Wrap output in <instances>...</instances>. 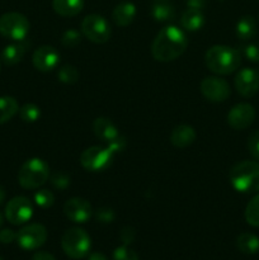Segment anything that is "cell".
Wrapping results in <instances>:
<instances>
[{
    "mask_svg": "<svg viewBox=\"0 0 259 260\" xmlns=\"http://www.w3.org/2000/svg\"><path fill=\"white\" fill-rule=\"evenodd\" d=\"M187 47L188 38L184 30L177 25H167L155 36L151 45V55L156 61L169 62L182 56Z\"/></svg>",
    "mask_w": 259,
    "mask_h": 260,
    "instance_id": "1",
    "label": "cell"
},
{
    "mask_svg": "<svg viewBox=\"0 0 259 260\" xmlns=\"http://www.w3.org/2000/svg\"><path fill=\"white\" fill-rule=\"evenodd\" d=\"M205 63L210 71L217 75H230L239 69L241 53L236 48L225 45H215L205 53Z\"/></svg>",
    "mask_w": 259,
    "mask_h": 260,
    "instance_id": "2",
    "label": "cell"
},
{
    "mask_svg": "<svg viewBox=\"0 0 259 260\" xmlns=\"http://www.w3.org/2000/svg\"><path fill=\"white\" fill-rule=\"evenodd\" d=\"M230 184L239 193L253 194L259 192V161L245 160L234 165L229 173Z\"/></svg>",
    "mask_w": 259,
    "mask_h": 260,
    "instance_id": "3",
    "label": "cell"
},
{
    "mask_svg": "<svg viewBox=\"0 0 259 260\" xmlns=\"http://www.w3.org/2000/svg\"><path fill=\"white\" fill-rule=\"evenodd\" d=\"M50 179V167L40 157L25 160L18 172V183L24 189H38Z\"/></svg>",
    "mask_w": 259,
    "mask_h": 260,
    "instance_id": "4",
    "label": "cell"
},
{
    "mask_svg": "<svg viewBox=\"0 0 259 260\" xmlns=\"http://www.w3.org/2000/svg\"><path fill=\"white\" fill-rule=\"evenodd\" d=\"M62 250L69 258L83 259L89 255L91 248L90 236L80 228H71L63 233L61 239Z\"/></svg>",
    "mask_w": 259,
    "mask_h": 260,
    "instance_id": "5",
    "label": "cell"
},
{
    "mask_svg": "<svg viewBox=\"0 0 259 260\" xmlns=\"http://www.w3.org/2000/svg\"><path fill=\"white\" fill-rule=\"evenodd\" d=\"M29 20L17 12L5 13L0 17V35L12 41H23L29 33Z\"/></svg>",
    "mask_w": 259,
    "mask_h": 260,
    "instance_id": "6",
    "label": "cell"
},
{
    "mask_svg": "<svg viewBox=\"0 0 259 260\" xmlns=\"http://www.w3.org/2000/svg\"><path fill=\"white\" fill-rule=\"evenodd\" d=\"M114 159V154L103 146H90L80 155V164L88 172H103L108 169Z\"/></svg>",
    "mask_w": 259,
    "mask_h": 260,
    "instance_id": "7",
    "label": "cell"
},
{
    "mask_svg": "<svg viewBox=\"0 0 259 260\" xmlns=\"http://www.w3.org/2000/svg\"><path fill=\"white\" fill-rule=\"evenodd\" d=\"M81 33L90 42L106 43L111 38V25L104 17L99 14H89L81 22Z\"/></svg>",
    "mask_w": 259,
    "mask_h": 260,
    "instance_id": "8",
    "label": "cell"
},
{
    "mask_svg": "<svg viewBox=\"0 0 259 260\" xmlns=\"http://www.w3.org/2000/svg\"><path fill=\"white\" fill-rule=\"evenodd\" d=\"M33 216V205L24 196L12 198L5 206V217L12 225L19 226L28 222Z\"/></svg>",
    "mask_w": 259,
    "mask_h": 260,
    "instance_id": "9",
    "label": "cell"
},
{
    "mask_svg": "<svg viewBox=\"0 0 259 260\" xmlns=\"http://www.w3.org/2000/svg\"><path fill=\"white\" fill-rule=\"evenodd\" d=\"M47 240V230L41 223H29L17 233V243L24 250H36Z\"/></svg>",
    "mask_w": 259,
    "mask_h": 260,
    "instance_id": "10",
    "label": "cell"
},
{
    "mask_svg": "<svg viewBox=\"0 0 259 260\" xmlns=\"http://www.w3.org/2000/svg\"><path fill=\"white\" fill-rule=\"evenodd\" d=\"M201 93L207 101L221 103L229 99L231 94L230 85L225 79L218 76H207L201 81Z\"/></svg>",
    "mask_w": 259,
    "mask_h": 260,
    "instance_id": "11",
    "label": "cell"
},
{
    "mask_svg": "<svg viewBox=\"0 0 259 260\" xmlns=\"http://www.w3.org/2000/svg\"><path fill=\"white\" fill-rule=\"evenodd\" d=\"M255 109L249 103H239L228 113V123L236 131H243L250 127L255 119Z\"/></svg>",
    "mask_w": 259,
    "mask_h": 260,
    "instance_id": "12",
    "label": "cell"
},
{
    "mask_svg": "<svg viewBox=\"0 0 259 260\" xmlns=\"http://www.w3.org/2000/svg\"><path fill=\"white\" fill-rule=\"evenodd\" d=\"M235 89L244 98H251L259 90V73L251 68H244L235 76Z\"/></svg>",
    "mask_w": 259,
    "mask_h": 260,
    "instance_id": "13",
    "label": "cell"
},
{
    "mask_svg": "<svg viewBox=\"0 0 259 260\" xmlns=\"http://www.w3.org/2000/svg\"><path fill=\"white\" fill-rule=\"evenodd\" d=\"M60 62V53L53 46H40L33 52L32 63L41 73H48L57 68Z\"/></svg>",
    "mask_w": 259,
    "mask_h": 260,
    "instance_id": "14",
    "label": "cell"
},
{
    "mask_svg": "<svg viewBox=\"0 0 259 260\" xmlns=\"http://www.w3.org/2000/svg\"><path fill=\"white\" fill-rule=\"evenodd\" d=\"M63 213L71 222L85 223L93 215V208L84 198L73 197L63 205Z\"/></svg>",
    "mask_w": 259,
    "mask_h": 260,
    "instance_id": "15",
    "label": "cell"
},
{
    "mask_svg": "<svg viewBox=\"0 0 259 260\" xmlns=\"http://www.w3.org/2000/svg\"><path fill=\"white\" fill-rule=\"evenodd\" d=\"M93 131L94 134H95V136L98 137L102 142H104V144L107 145H108L109 142L114 141L117 137L121 136L116 124H114L109 118H106V117H98V118L94 121Z\"/></svg>",
    "mask_w": 259,
    "mask_h": 260,
    "instance_id": "16",
    "label": "cell"
},
{
    "mask_svg": "<svg viewBox=\"0 0 259 260\" xmlns=\"http://www.w3.org/2000/svg\"><path fill=\"white\" fill-rule=\"evenodd\" d=\"M195 128L188 124H179V126L174 127V129L170 134V144L178 149H185V147L190 146L193 142L196 141Z\"/></svg>",
    "mask_w": 259,
    "mask_h": 260,
    "instance_id": "17",
    "label": "cell"
},
{
    "mask_svg": "<svg viewBox=\"0 0 259 260\" xmlns=\"http://www.w3.org/2000/svg\"><path fill=\"white\" fill-rule=\"evenodd\" d=\"M28 47H29V43L25 42L24 40L14 41V43L5 46L4 50L2 51V61L8 66L17 65L23 60Z\"/></svg>",
    "mask_w": 259,
    "mask_h": 260,
    "instance_id": "18",
    "label": "cell"
},
{
    "mask_svg": "<svg viewBox=\"0 0 259 260\" xmlns=\"http://www.w3.org/2000/svg\"><path fill=\"white\" fill-rule=\"evenodd\" d=\"M136 7L131 2H122L114 7L112 12V19L119 27H127L134 22L136 17Z\"/></svg>",
    "mask_w": 259,
    "mask_h": 260,
    "instance_id": "19",
    "label": "cell"
},
{
    "mask_svg": "<svg viewBox=\"0 0 259 260\" xmlns=\"http://www.w3.org/2000/svg\"><path fill=\"white\" fill-rule=\"evenodd\" d=\"M205 24V15L202 9H196V8H188L183 12L180 17V25L184 30L188 32H197Z\"/></svg>",
    "mask_w": 259,
    "mask_h": 260,
    "instance_id": "20",
    "label": "cell"
},
{
    "mask_svg": "<svg viewBox=\"0 0 259 260\" xmlns=\"http://www.w3.org/2000/svg\"><path fill=\"white\" fill-rule=\"evenodd\" d=\"M235 32L239 40L241 41L253 40V38L256 36V32H258L256 20L254 19L253 15H243V17L238 20V23H236Z\"/></svg>",
    "mask_w": 259,
    "mask_h": 260,
    "instance_id": "21",
    "label": "cell"
},
{
    "mask_svg": "<svg viewBox=\"0 0 259 260\" xmlns=\"http://www.w3.org/2000/svg\"><path fill=\"white\" fill-rule=\"evenodd\" d=\"M52 8L61 17H75L83 10L84 0H52Z\"/></svg>",
    "mask_w": 259,
    "mask_h": 260,
    "instance_id": "22",
    "label": "cell"
},
{
    "mask_svg": "<svg viewBox=\"0 0 259 260\" xmlns=\"http://www.w3.org/2000/svg\"><path fill=\"white\" fill-rule=\"evenodd\" d=\"M151 15L156 22H170L175 18V8L168 0H157L152 4Z\"/></svg>",
    "mask_w": 259,
    "mask_h": 260,
    "instance_id": "23",
    "label": "cell"
},
{
    "mask_svg": "<svg viewBox=\"0 0 259 260\" xmlns=\"http://www.w3.org/2000/svg\"><path fill=\"white\" fill-rule=\"evenodd\" d=\"M236 246L246 255H253L259 251V238L251 233H243L236 239Z\"/></svg>",
    "mask_w": 259,
    "mask_h": 260,
    "instance_id": "24",
    "label": "cell"
},
{
    "mask_svg": "<svg viewBox=\"0 0 259 260\" xmlns=\"http://www.w3.org/2000/svg\"><path fill=\"white\" fill-rule=\"evenodd\" d=\"M19 112V104L13 96H0V124L10 121Z\"/></svg>",
    "mask_w": 259,
    "mask_h": 260,
    "instance_id": "25",
    "label": "cell"
},
{
    "mask_svg": "<svg viewBox=\"0 0 259 260\" xmlns=\"http://www.w3.org/2000/svg\"><path fill=\"white\" fill-rule=\"evenodd\" d=\"M245 220L253 228H259V194L254 196L246 205Z\"/></svg>",
    "mask_w": 259,
    "mask_h": 260,
    "instance_id": "26",
    "label": "cell"
},
{
    "mask_svg": "<svg viewBox=\"0 0 259 260\" xmlns=\"http://www.w3.org/2000/svg\"><path fill=\"white\" fill-rule=\"evenodd\" d=\"M79 76L80 74H79L78 69L73 65H63L57 71L58 80L63 84H69V85L75 84L79 80Z\"/></svg>",
    "mask_w": 259,
    "mask_h": 260,
    "instance_id": "27",
    "label": "cell"
},
{
    "mask_svg": "<svg viewBox=\"0 0 259 260\" xmlns=\"http://www.w3.org/2000/svg\"><path fill=\"white\" fill-rule=\"evenodd\" d=\"M19 117L23 122L27 123H33V122L38 121L41 117V109L40 107L36 106L33 103H27L19 108Z\"/></svg>",
    "mask_w": 259,
    "mask_h": 260,
    "instance_id": "28",
    "label": "cell"
},
{
    "mask_svg": "<svg viewBox=\"0 0 259 260\" xmlns=\"http://www.w3.org/2000/svg\"><path fill=\"white\" fill-rule=\"evenodd\" d=\"M35 203L41 208H50L55 203V196L48 189H38L35 193Z\"/></svg>",
    "mask_w": 259,
    "mask_h": 260,
    "instance_id": "29",
    "label": "cell"
},
{
    "mask_svg": "<svg viewBox=\"0 0 259 260\" xmlns=\"http://www.w3.org/2000/svg\"><path fill=\"white\" fill-rule=\"evenodd\" d=\"M81 41V33L76 29H68L63 32L62 37H61V43L65 46L66 48H74L80 43Z\"/></svg>",
    "mask_w": 259,
    "mask_h": 260,
    "instance_id": "30",
    "label": "cell"
},
{
    "mask_svg": "<svg viewBox=\"0 0 259 260\" xmlns=\"http://www.w3.org/2000/svg\"><path fill=\"white\" fill-rule=\"evenodd\" d=\"M50 182L56 189L65 190L70 185V175L63 172H56L50 175Z\"/></svg>",
    "mask_w": 259,
    "mask_h": 260,
    "instance_id": "31",
    "label": "cell"
},
{
    "mask_svg": "<svg viewBox=\"0 0 259 260\" xmlns=\"http://www.w3.org/2000/svg\"><path fill=\"white\" fill-rule=\"evenodd\" d=\"M113 260H140L136 251L130 249L127 245L118 246L113 251Z\"/></svg>",
    "mask_w": 259,
    "mask_h": 260,
    "instance_id": "32",
    "label": "cell"
},
{
    "mask_svg": "<svg viewBox=\"0 0 259 260\" xmlns=\"http://www.w3.org/2000/svg\"><path fill=\"white\" fill-rule=\"evenodd\" d=\"M243 55L251 62H259V42H250L241 47Z\"/></svg>",
    "mask_w": 259,
    "mask_h": 260,
    "instance_id": "33",
    "label": "cell"
},
{
    "mask_svg": "<svg viewBox=\"0 0 259 260\" xmlns=\"http://www.w3.org/2000/svg\"><path fill=\"white\" fill-rule=\"evenodd\" d=\"M248 150L251 157L259 161V129L251 132L248 139Z\"/></svg>",
    "mask_w": 259,
    "mask_h": 260,
    "instance_id": "34",
    "label": "cell"
},
{
    "mask_svg": "<svg viewBox=\"0 0 259 260\" xmlns=\"http://www.w3.org/2000/svg\"><path fill=\"white\" fill-rule=\"evenodd\" d=\"M116 218V213L109 207H101L95 211V220L101 223H111Z\"/></svg>",
    "mask_w": 259,
    "mask_h": 260,
    "instance_id": "35",
    "label": "cell"
},
{
    "mask_svg": "<svg viewBox=\"0 0 259 260\" xmlns=\"http://www.w3.org/2000/svg\"><path fill=\"white\" fill-rule=\"evenodd\" d=\"M14 240H17V233L10 229H4L0 231V243L2 244H10Z\"/></svg>",
    "mask_w": 259,
    "mask_h": 260,
    "instance_id": "36",
    "label": "cell"
},
{
    "mask_svg": "<svg viewBox=\"0 0 259 260\" xmlns=\"http://www.w3.org/2000/svg\"><path fill=\"white\" fill-rule=\"evenodd\" d=\"M135 239V230L132 228H123L121 231V240L123 243V245H128L134 241Z\"/></svg>",
    "mask_w": 259,
    "mask_h": 260,
    "instance_id": "37",
    "label": "cell"
},
{
    "mask_svg": "<svg viewBox=\"0 0 259 260\" xmlns=\"http://www.w3.org/2000/svg\"><path fill=\"white\" fill-rule=\"evenodd\" d=\"M32 260H56V258L47 251H38L33 255Z\"/></svg>",
    "mask_w": 259,
    "mask_h": 260,
    "instance_id": "38",
    "label": "cell"
},
{
    "mask_svg": "<svg viewBox=\"0 0 259 260\" xmlns=\"http://www.w3.org/2000/svg\"><path fill=\"white\" fill-rule=\"evenodd\" d=\"M188 8H196V9H203L206 5V0H185Z\"/></svg>",
    "mask_w": 259,
    "mask_h": 260,
    "instance_id": "39",
    "label": "cell"
},
{
    "mask_svg": "<svg viewBox=\"0 0 259 260\" xmlns=\"http://www.w3.org/2000/svg\"><path fill=\"white\" fill-rule=\"evenodd\" d=\"M88 260H108V259H107V256L102 253H91L90 255H89Z\"/></svg>",
    "mask_w": 259,
    "mask_h": 260,
    "instance_id": "40",
    "label": "cell"
},
{
    "mask_svg": "<svg viewBox=\"0 0 259 260\" xmlns=\"http://www.w3.org/2000/svg\"><path fill=\"white\" fill-rule=\"evenodd\" d=\"M5 200V192H4V188L0 187V205H2L3 202H4Z\"/></svg>",
    "mask_w": 259,
    "mask_h": 260,
    "instance_id": "41",
    "label": "cell"
},
{
    "mask_svg": "<svg viewBox=\"0 0 259 260\" xmlns=\"http://www.w3.org/2000/svg\"><path fill=\"white\" fill-rule=\"evenodd\" d=\"M2 225H3V216L2 213H0V228H2Z\"/></svg>",
    "mask_w": 259,
    "mask_h": 260,
    "instance_id": "42",
    "label": "cell"
},
{
    "mask_svg": "<svg viewBox=\"0 0 259 260\" xmlns=\"http://www.w3.org/2000/svg\"><path fill=\"white\" fill-rule=\"evenodd\" d=\"M0 260H3V258H0Z\"/></svg>",
    "mask_w": 259,
    "mask_h": 260,
    "instance_id": "43",
    "label": "cell"
}]
</instances>
